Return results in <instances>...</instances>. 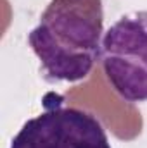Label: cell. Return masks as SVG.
<instances>
[{"instance_id": "1", "label": "cell", "mask_w": 147, "mask_h": 148, "mask_svg": "<svg viewBox=\"0 0 147 148\" xmlns=\"http://www.w3.org/2000/svg\"><path fill=\"white\" fill-rule=\"evenodd\" d=\"M104 40L102 0H50L28 45L50 83H78L101 60Z\"/></svg>"}, {"instance_id": "2", "label": "cell", "mask_w": 147, "mask_h": 148, "mask_svg": "<svg viewBox=\"0 0 147 148\" xmlns=\"http://www.w3.org/2000/svg\"><path fill=\"white\" fill-rule=\"evenodd\" d=\"M101 64L121 100L147 102V10L125 14L111 24L102 40Z\"/></svg>"}, {"instance_id": "3", "label": "cell", "mask_w": 147, "mask_h": 148, "mask_svg": "<svg viewBox=\"0 0 147 148\" xmlns=\"http://www.w3.org/2000/svg\"><path fill=\"white\" fill-rule=\"evenodd\" d=\"M10 148H111L102 122L92 112L54 105L28 119Z\"/></svg>"}]
</instances>
